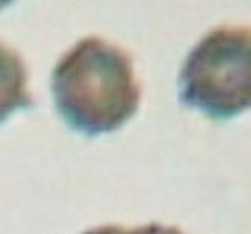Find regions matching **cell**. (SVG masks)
Instances as JSON below:
<instances>
[{"mask_svg":"<svg viewBox=\"0 0 251 234\" xmlns=\"http://www.w3.org/2000/svg\"><path fill=\"white\" fill-rule=\"evenodd\" d=\"M51 93L64 122L88 137L120 130L142 103L129 54L102 37H83L59 59Z\"/></svg>","mask_w":251,"mask_h":234,"instance_id":"1","label":"cell"},{"mask_svg":"<svg viewBox=\"0 0 251 234\" xmlns=\"http://www.w3.org/2000/svg\"><path fill=\"white\" fill-rule=\"evenodd\" d=\"M178 93L185 107L212 120L251 110V27L222 25L207 32L180 66Z\"/></svg>","mask_w":251,"mask_h":234,"instance_id":"2","label":"cell"},{"mask_svg":"<svg viewBox=\"0 0 251 234\" xmlns=\"http://www.w3.org/2000/svg\"><path fill=\"white\" fill-rule=\"evenodd\" d=\"M32 107L29 74L22 56L0 42V125L17 110Z\"/></svg>","mask_w":251,"mask_h":234,"instance_id":"3","label":"cell"},{"mask_svg":"<svg viewBox=\"0 0 251 234\" xmlns=\"http://www.w3.org/2000/svg\"><path fill=\"white\" fill-rule=\"evenodd\" d=\"M132 234H183L178 227H171V225H161V222H151V225H142V227H134Z\"/></svg>","mask_w":251,"mask_h":234,"instance_id":"4","label":"cell"},{"mask_svg":"<svg viewBox=\"0 0 251 234\" xmlns=\"http://www.w3.org/2000/svg\"><path fill=\"white\" fill-rule=\"evenodd\" d=\"M83 234H132V230H125V227H120V225H100V227H95V230H88Z\"/></svg>","mask_w":251,"mask_h":234,"instance_id":"5","label":"cell"},{"mask_svg":"<svg viewBox=\"0 0 251 234\" xmlns=\"http://www.w3.org/2000/svg\"><path fill=\"white\" fill-rule=\"evenodd\" d=\"M10 2H15V0H0V10H5V7H7Z\"/></svg>","mask_w":251,"mask_h":234,"instance_id":"6","label":"cell"}]
</instances>
